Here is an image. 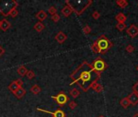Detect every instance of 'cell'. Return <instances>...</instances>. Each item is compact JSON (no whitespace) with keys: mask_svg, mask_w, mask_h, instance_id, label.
Returning <instances> with one entry per match:
<instances>
[{"mask_svg":"<svg viewBox=\"0 0 138 117\" xmlns=\"http://www.w3.org/2000/svg\"><path fill=\"white\" fill-rule=\"evenodd\" d=\"M53 98H54L56 101H57V103L59 104V105H63V104H65L66 103L68 102V96L66 95L65 94H63V93H60L59 95H57V96H55V97H52Z\"/></svg>","mask_w":138,"mask_h":117,"instance_id":"obj_1","label":"cell"},{"mask_svg":"<svg viewBox=\"0 0 138 117\" xmlns=\"http://www.w3.org/2000/svg\"><path fill=\"white\" fill-rule=\"evenodd\" d=\"M105 68H106V64L102 59H97L94 64V68L96 71H98V72L104 70Z\"/></svg>","mask_w":138,"mask_h":117,"instance_id":"obj_2","label":"cell"},{"mask_svg":"<svg viewBox=\"0 0 138 117\" xmlns=\"http://www.w3.org/2000/svg\"><path fill=\"white\" fill-rule=\"evenodd\" d=\"M97 44H98L101 51L102 50H106L107 48L109 47V42L106 38L105 39H102V38L99 39L98 42H97Z\"/></svg>","mask_w":138,"mask_h":117,"instance_id":"obj_3","label":"cell"},{"mask_svg":"<svg viewBox=\"0 0 138 117\" xmlns=\"http://www.w3.org/2000/svg\"><path fill=\"white\" fill-rule=\"evenodd\" d=\"M127 33L130 35L132 38H134L138 35V28L134 24H132L131 26L127 29Z\"/></svg>","mask_w":138,"mask_h":117,"instance_id":"obj_4","label":"cell"},{"mask_svg":"<svg viewBox=\"0 0 138 117\" xmlns=\"http://www.w3.org/2000/svg\"><path fill=\"white\" fill-rule=\"evenodd\" d=\"M54 38L59 43H63L67 39V35H65V33L63 32H59L55 35Z\"/></svg>","mask_w":138,"mask_h":117,"instance_id":"obj_5","label":"cell"},{"mask_svg":"<svg viewBox=\"0 0 138 117\" xmlns=\"http://www.w3.org/2000/svg\"><path fill=\"white\" fill-rule=\"evenodd\" d=\"M127 98H128L130 102V104L132 105H136L138 103V94H136L134 92L130 94L128 97H127Z\"/></svg>","mask_w":138,"mask_h":117,"instance_id":"obj_6","label":"cell"},{"mask_svg":"<svg viewBox=\"0 0 138 117\" xmlns=\"http://www.w3.org/2000/svg\"><path fill=\"white\" fill-rule=\"evenodd\" d=\"M10 27H11V24H10V22L7 20L4 19V20H1V23H0V29L2 30L6 31V30H7Z\"/></svg>","mask_w":138,"mask_h":117,"instance_id":"obj_7","label":"cell"},{"mask_svg":"<svg viewBox=\"0 0 138 117\" xmlns=\"http://www.w3.org/2000/svg\"><path fill=\"white\" fill-rule=\"evenodd\" d=\"M38 111H45V112H49L47 111H45V110H42V109H38ZM50 114H52L54 115V117H65V115L63 113V111L61 110H57L55 112H49Z\"/></svg>","mask_w":138,"mask_h":117,"instance_id":"obj_8","label":"cell"},{"mask_svg":"<svg viewBox=\"0 0 138 117\" xmlns=\"http://www.w3.org/2000/svg\"><path fill=\"white\" fill-rule=\"evenodd\" d=\"M25 89H24V88H22V87H19L18 88V89L17 90H16L14 92V94L16 96V98H21L25 94Z\"/></svg>","mask_w":138,"mask_h":117,"instance_id":"obj_9","label":"cell"},{"mask_svg":"<svg viewBox=\"0 0 138 117\" xmlns=\"http://www.w3.org/2000/svg\"><path fill=\"white\" fill-rule=\"evenodd\" d=\"M90 78H91V75H90L89 72H84L81 73L80 77V79L83 80V84L85 82H86V81H88Z\"/></svg>","mask_w":138,"mask_h":117,"instance_id":"obj_10","label":"cell"},{"mask_svg":"<svg viewBox=\"0 0 138 117\" xmlns=\"http://www.w3.org/2000/svg\"><path fill=\"white\" fill-rule=\"evenodd\" d=\"M36 17H37L40 20V22H41V21H43L44 20L47 19V14L45 13V11H40L38 13H37V15H36Z\"/></svg>","mask_w":138,"mask_h":117,"instance_id":"obj_11","label":"cell"},{"mask_svg":"<svg viewBox=\"0 0 138 117\" xmlns=\"http://www.w3.org/2000/svg\"><path fill=\"white\" fill-rule=\"evenodd\" d=\"M61 12L63 13V15L64 16H69L71 15V13L72 12V9H71V7H69V6H66L62 9Z\"/></svg>","mask_w":138,"mask_h":117,"instance_id":"obj_12","label":"cell"},{"mask_svg":"<svg viewBox=\"0 0 138 117\" xmlns=\"http://www.w3.org/2000/svg\"><path fill=\"white\" fill-rule=\"evenodd\" d=\"M115 19L118 20L119 23H124L126 20H127L126 16H125L123 13H119V14L115 16Z\"/></svg>","mask_w":138,"mask_h":117,"instance_id":"obj_13","label":"cell"},{"mask_svg":"<svg viewBox=\"0 0 138 117\" xmlns=\"http://www.w3.org/2000/svg\"><path fill=\"white\" fill-rule=\"evenodd\" d=\"M120 104L121 106H123L124 108H127L128 106H130V102L128 100V98H123L121 101H120Z\"/></svg>","mask_w":138,"mask_h":117,"instance_id":"obj_14","label":"cell"},{"mask_svg":"<svg viewBox=\"0 0 138 117\" xmlns=\"http://www.w3.org/2000/svg\"><path fill=\"white\" fill-rule=\"evenodd\" d=\"M27 69L26 68L24 67V66H20V67L18 68L17 70V73L20 76H21V77H24V75H26L27 74Z\"/></svg>","mask_w":138,"mask_h":117,"instance_id":"obj_15","label":"cell"},{"mask_svg":"<svg viewBox=\"0 0 138 117\" xmlns=\"http://www.w3.org/2000/svg\"><path fill=\"white\" fill-rule=\"evenodd\" d=\"M41 90H42V89H41V88L39 87L38 85H33L31 87V89H30V91H31L33 94H38L41 92Z\"/></svg>","mask_w":138,"mask_h":117,"instance_id":"obj_16","label":"cell"},{"mask_svg":"<svg viewBox=\"0 0 138 117\" xmlns=\"http://www.w3.org/2000/svg\"><path fill=\"white\" fill-rule=\"evenodd\" d=\"M44 28H45V26H44V24L42 23V22H38L37 24H36L35 25H34V29L35 30H37L38 32H42V30L44 29Z\"/></svg>","mask_w":138,"mask_h":117,"instance_id":"obj_17","label":"cell"},{"mask_svg":"<svg viewBox=\"0 0 138 117\" xmlns=\"http://www.w3.org/2000/svg\"><path fill=\"white\" fill-rule=\"evenodd\" d=\"M116 3L119 7H120L122 8H124L128 5V3H127L126 0H118V1L116 2Z\"/></svg>","mask_w":138,"mask_h":117,"instance_id":"obj_18","label":"cell"},{"mask_svg":"<svg viewBox=\"0 0 138 117\" xmlns=\"http://www.w3.org/2000/svg\"><path fill=\"white\" fill-rule=\"evenodd\" d=\"M18 88H19V86L16 85V83L15 82V81H13V82H12L11 84L9 85V87H8V89L12 91V92H15L16 90H17L18 89Z\"/></svg>","mask_w":138,"mask_h":117,"instance_id":"obj_19","label":"cell"},{"mask_svg":"<svg viewBox=\"0 0 138 117\" xmlns=\"http://www.w3.org/2000/svg\"><path fill=\"white\" fill-rule=\"evenodd\" d=\"M70 95L72 98H76V97H78V96L80 95V91L77 89L74 88L71 90H70Z\"/></svg>","mask_w":138,"mask_h":117,"instance_id":"obj_20","label":"cell"},{"mask_svg":"<svg viewBox=\"0 0 138 117\" xmlns=\"http://www.w3.org/2000/svg\"><path fill=\"white\" fill-rule=\"evenodd\" d=\"M91 49H92V50H93L94 53H100L101 52V50H100V49L98 47V44H97V42H95L93 46H92Z\"/></svg>","mask_w":138,"mask_h":117,"instance_id":"obj_21","label":"cell"},{"mask_svg":"<svg viewBox=\"0 0 138 117\" xmlns=\"http://www.w3.org/2000/svg\"><path fill=\"white\" fill-rule=\"evenodd\" d=\"M94 89L96 91L97 93H101L102 91L103 90V85H100V84H97Z\"/></svg>","mask_w":138,"mask_h":117,"instance_id":"obj_22","label":"cell"},{"mask_svg":"<svg viewBox=\"0 0 138 117\" xmlns=\"http://www.w3.org/2000/svg\"><path fill=\"white\" fill-rule=\"evenodd\" d=\"M116 28L118 29L119 31H123L126 28V24L124 23H118L116 25Z\"/></svg>","mask_w":138,"mask_h":117,"instance_id":"obj_23","label":"cell"},{"mask_svg":"<svg viewBox=\"0 0 138 117\" xmlns=\"http://www.w3.org/2000/svg\"><path fill=\"white\" fill-rule=\"evenodd\" d=\"M34 77H35V73H33V71H32V70L28 71V72H27V77H28V79L31 80V79L34 78Z\"/></svg>","mask_w":138,"mask_h":117,"instance_id":"obj_24","label":"cell"},{"mask_svg":"<svg viewBox=\"0 0 138 117\" xmlns=\"http://www.w3.org/2000/svg\"><path fill=\"white\" fill-rule=\"evenodd\" d=\"M48 12L51 15V16H54V15L56 14V12H57V9H56L54 7H50L48 10Z\"/></svg>","mask_w":138,"mask_h":117,"instance_id":"obj_25","label":"cell"},{"mask_svg":"<svg viewBox=\"0 0 138 117\" xmlns=\"http://www.w3.org/2000/svg\"><path fill=\"white\" fill-rule=\"evenodd\" d=\"M8 14H9V15H10V16H12V17H15V16H16L17 15H18V11H17L16 9H15V8H14V9H12V11L10 12Z\"/></svg>","mask_w":138,"mask_h":117,"instance_id":"obj_26","label":"cell"},{"mask_svg":"<svg viewBox=\"0 0 138 117\" xmlns=\"http://www.w3.org/2000/svg\"><path fill=\"white\" fill-rule=\"evenodd\" d=\"M51 20H53L54 22H58L59 20H60V16H59V15H58L57 13L54 14V16H51Z\"/></svg>","mask_w":138,"mask_h":117,"instance_id":"obj_27","label":"cell"},{"mask_svg":"<svg viewBox=\"0 0 138 117\" xmlns=\"http://www.w3.org/2000/svg\"><path fill=\"white\" fill-rule=\"evenodd\" d=\"M126 50H127V51L128 52V53H132V52H133L134 50H135V48L132 47V45H128V46H127V47H126Z\"/></svg>","mask_w":138,"mask_h":117,"instance_id":"obj_28","label":"cell"},{"mask_svg":"<svg viewBox=\"0 0 138 117\" xmlns=\"http://www.w3.org/2000/svg\"><path fill=\"white\" fill-rule=\"evenodd\" d=\"M83 32L85 33H86V34H88V33H89L91 32V29H90V27L89 26V25H85V26L84 27Z\"/></svg>","mask_w":138,"mask_h":117,"instance_id":"obj_29","label":"cell"},{"mask_svg":"<svg viewBox=\"0 0 138 117\" xmlns=\"http://www.w3.org/2000/svg\"><path fill=\"white\" fill-rule=\"evenodd\" d=\"M68 105H69V107L71 109H75L76 107V106H77L76 103V102H74V101H71Z\"/></svg>","mask_w":138,"mask_h":117,"instance_id":"obj_30","label":"cell"},{"mask_svg":"<svg viewBox=\"0 0 138 117\" xmlns=\"http://www.w3.org/2000/svg\"><path fill=\"white\" fill-rule=\"evenodd\" d=\"M15 82L16 83V85L19 86V87H21L23 85V80L21 79H17L16 80H15Z\"/></svg>","mask_w":138,"mask_h":117,"instance_id":"obj_31","label":"cell"},{"mask_svg":"<svg viewBox=\"0 0 138 117\" xmlns=\"http://www.w3.org/2000/svg\"><path fill=\"white\" fill-rule=\"evenodd\" d=\"M132 89H133V92L136 93V94H138V82H136L134 86L132 87Z\"/></svg>","mask_w":138,"mask_h":117,"instance_id":"obj_32","label":"cell"},{"mask_svg":"<svg viewBox=\"0 0 138 117\" xmlns=\"http://www.w3.org/2000/svg\"><path fill=\"white\" fill-rule=\"evenodd\" d=\"M93 17H94L95 20L98 19V18L100 17V14L98 13V12H94L93 13Z\"/></svg>","mask_w":138,"mask_h":117,"instance_id":"obj_33","label":"cell"},{"mask_svg":"<svg viewBox=\"0 0 138 117\" xmlns=\"http://www.w3.org/2000/svg\"><path fill=\"white\" fill-rule=\"evenodd\" d=\"M4 52H5V50H4V49L1 47V46H0V57L2 56V55L4 54Z\"/></svg>","mask_w":138,"mask_h":117,"instance_id":"obj_34","label":"cell"},{"mask_svg":"<svg viewBox=\"0 0 138 117\" xmlns=\"http://www.w3.org/2000/svg\"><path fill=\"white\" fill-rule=\"evenodd\" d=\"M132 117H138V113H136V114H135L133 116H132Z\"/></svg>","mask_w":138,"mask_h":117,"instance_id":"obj_35","label":"cell"},{"mask_svg":"<svg viewBox=\"0 0 138 117\" xmlns=\"http://www.w3.org/2000/svg\"><path fill=\"white\" fill-rule=\"evenodd\" d=\"M98 117H105V116H103V115H100V116H98Z\"/></svg>","mask_w":138,"mask_h":117,"instance_id":"obj_36","label":"cell"},{"mask_svg":"<svg viewBox=\"0 0 138 117\" xmlns=\"http://www.w3.org/2000/svg\"><path fill=\"white\" fill-rule=\"evenodd\" d=\"M136 69H137V71H138V66H137V67H136Z\"/></svg>","mask_w":138,"mask_h":117,"instance_id":"obj_37","label":"cell"},{"mask_svg":"<svg viewBox=\"0 0 138 117\" xmlns=\"http://www.w3.org/2000/svg\"><path fill=\"white\" fill-rule=\"evenodd\" d=\"M0 23H1V20H0Z\"/></svg>","mask_w":138,"mask_h":117,"instance_id":"obj_38","label":"cell"}]
</instances>
